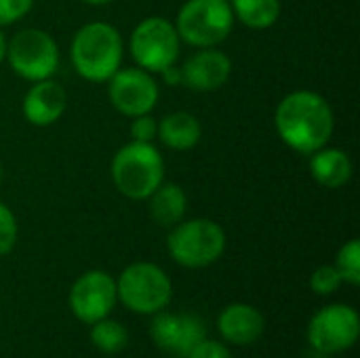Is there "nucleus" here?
I'll list each match as a JSON object with an SVG mask.
<instances>
[{
    "instance_id": "9d476101",
    "label": "nucleus",
    "mask_w": 360,
    "mask_h": 358,
    "mask_svg": "<svg viewBox=\"0 0 360 358\" xmlns=\"http://www.w3.org/2000/svg\"><path fill=\"white\" fill-rule=\"evenodd\" d=\"M360 323L354 308L346 304L325 306L314 314L308 327L310 344L325 354H338L354 346L359 340Z\"/></svg>"
},
{
    "instance_id": "aec40b11",
    "label": "nucleus",
    "mask_w": 360,
    "mask_h": 358,
    "mask_svg": "<svg viewBox=\"0 0 360 358\" xmlns=\"http://www.w3.org/2000/svg\"><path fill=\"white\" fill-rule=\"evenodd\" d=\"M91 340L93 344L105 352V354H116L120 352L127 342H129V333L127 329L116 323V321H110V319H101L97 323H93V329H91Z\"/></svg>"
},
{
    "instance_id": "dca6fc26",
    "label": "nucleus",
    "mask_w": 360,
    "mask_h": 358,
    "mask_svg": "<svg viewBox=\"0 0 360 358\" xmlns=\"http://www.w3.org/2000/svg\"><path fill=\"white\" fill-rule=\"evenodd\" d=\"M354 173V165L348 152L331 146H323L321 150L310 154V175L312 179L327 188L338 190L344 188Z\"/></svg>"
},
{
    "instance_id": "b1692460",
    "label": "nucleus",
    "mask_w": 360,
    "mask_h": 358,
    "mask_svg": "<svg viewBox=\"0 0 360 358\" xmlns=\"http://www.w3.org/2000/svg\"><path fill=\"white\" fill-rule=\"evenodd\" d=\"M34 6V0H0V27L23 19Z\"/></svg>"
},
{
    "instance_id": "0eeeda50",
    "label": "nucleus",
    "mask_w": 360,
    "mask_h": 358,
    "mask_svg": "<svg viewBox=\"0 0 360 358\" xmlns=\"http://www.w3.org/2000/svg\"><path fill=\"white\" fill-rule=\"evenodd\" d=\"M171 279L150 262H137L122 270L116 281V298L137 314H156L171 302Z\"/></svg>"
},
{
    "instance_id": "412c9836",
    "label": "nucleus",
    "mask_w": 360,
    "mask_h": 358,
    "mask_svg": "<svg viewBox=\"0 0 360 358\" xmlns=\"http://www.w3.org/2000/svg\"><path fill=\"white\" fill-rule=\"evenodd\" d=\"M335 270L340 272L342 281L359 287L360 285V243L359 238L348 241L335 255Z\"/></svg>"
},
{
    "instance_id": "a211bd4d",
    "label": "nucleus",
    "mask_w": 360,
    "mask_h": 358,
    "mask_svg": "<svg viewBox=\"0 0 360 358\" xmlns=\"http://www.w3.org/2000/svg\"><path fill=\"white\" fill-rule=\"evenodd\" d=\"M148 207L152 219L162 228H173L186 217L188 211V194L179 184H160L150 196Z\"/></svg>"
},
{
    "instance_id": "c85d7f7f",
    "label": "nucleus",
    "mask_w": 360,
    "mask_h": 358,
    "mask_svg": "<svg viewBox=\"0 0 360 358\" xmlns=\"http://www.w3.org/2000/svg\"><path fill=\"white\" fill-rule=\"evenodd\" d=\"M80 2L91 4V6H103V4H110V2H114V0H80Z\"/></svg>"
},
{
    "instance_id": "393cba45",
    "label": "nucleus",
    "mask_w": 360,
    "mask_h": 358,
    "mask_svg": "<svg viewBox=\"0 0 360 358\" xmlns=\"http://www.w3.org/2000/svg\"><path fill=\"white\" fill-rule=\"evenodd\" d=\"M131 137L133 141H143V143H152L156 139V133H158V122L154 116L150 114H141V116H135L131 118Z\"/></svg>"
},
{
    "instance_id": "7ed1b4c3",
    "label": "nucleus",
    "mask_w": 360,
    "mask_h": 358,
    "mask_svg": "<svg viewBox=\"0 0 360 358\" xmlns=\"http://www.w3.org/2000/svg\"><path fill=\"white\" fill-rule=\"evenodd\" d=\"M110 175L122 196L129 200H148L165 181V160L154 143L129 141L114 154Z\"/></svg>"
},
{
    "instance_id": "6ab92c4d",
    "label": "nucleus",
    "mask_w": 360,
    "mask_h": 358,
    "mask_svg": "<svg viewBox=\"0 0 360 358\" xmlns=\"http://www.w3.org/2000/svg\"><path fill=\"white\" fill-rule=\"evenodd\" d=\"M234 19L251 30H268L281 17V0H230Z\"/></svg>"
},
{
    "instance_id": "a878e982",
    "label": "nucleus",
    "mask_w": 360,
    "mask_h": 358,
    "mask_svg": "<svg viewBox=\"0 0 360 358\" xmlns=\"http://www.w3.org/2000/svg\"><path fill=\"white\" fill-rule=\"evenodd\" d=\"M186 358H232L228 348L219 342H213V340H202L190 354Z\"/></svg>"
},
{
    "instance_id": "f03ea898",
    "label": "nucleus",
    "mask_w": 360,
    "mask_h": 358,
    "mask_svg": "<svg viewBox=\"0 0 360 358\" xmlns=\"http://www.w3.org/2000/svg\"><path fill=\"white\" fill-rule=\"evenodd\" d=\"M124 42L120 32L105 21H91L78 27L70 44V59L76 74L89 82H108L120 68Z\"/></svg>"
},
{
    "instance_id": "2eb2a0df",
    "label": "nucleus",
    "mask_w": 360,
    "mask_h": 358,
    "mask_svg": "<svg viewBox=\"0 0 360 358\" xmlns=\"http://www.w3.org/2000/svg\"><path fill=\"white\" fill-rule=\"evenodd\" d=\"M217 329L221 338H226L230 344L247 346L262 338L264 317L257 308L249 304H232L226 310H221L217 319Z\"/></svg>"
},
{
    "instance_id": "9b49d317",
    "label": "nucleus",
    "mask_w": 360,
    "mask_h": 358,
    "mask_svg": "<svg viewBox=\"0 0 360 358\" xmlns=\"http://www.w3.org/2000/svg\"><path fill=\"white\" fill-rule=\"evenodd\" d=\"M116 300V281L103 270L84 272L70 291V308L74 317L89 325L105 319Z\"/></svg>"
},
{
    "instance_id": "4468645a",
    "label": "nucleus",
    "mask_w": 360,
    "mask_h": 358,
    "mask_svg": "<svg viewBox=\"0 0 360 358\" xmlns=\"http://www.w3.org/2000/svg\"><path fill=\"white\" fill-rule=\"evenodd\" d=\"M65 108H68V93L53 78L32 82L21 103V112L25 120L34 127L55 124L63 116Z\"/></svg>"
},
{
    "instance_id": "423d86ee",
    "label": "nucleus",
    "mask_w": 360,
    "mask_h": 358,
    "mask_svg": "<svg viewBox=\"0 0 360 358\" xmlns=\"http://www.w3.org/2000/svg\"><path fill=\"white\" fill-rule=\"evenodd\" d=\"M181 40L175 23L167 17L152 15L141 19L129 36V53L137 68L160 74L162 70L175 65L179 57Z\"/></svg>"
},
{
    "instance_id": "ddd939ff",
    "label": "nucleus",
    "mask_w": 360,
    "mask_h": 358,
    "mask_svg": "<svg viewBox=\"0 0 360 358\" xmlns=\"http://www.w3.org/2000/svg\"><path fill=\"white\" fill-rule=\"evenodd\" d=\"M232 74V59L217 46L196 49L181 65V84L196 93L219 91Z\"/></svg>"
},
{
    "instance_id": "39448f33",
    "label": "nucleus",
    "mask_w": 360,
    "mask_h": 358,
    "mask_svg": "<svg viewBox=\"0 0 360 358\" xmlns=\"http://www.w3.org/2000/svg\"><path fill=\"white\" fill-rule=\"evenodd\" d=\"M234 21L230 0H186L177 13L175 30L181 42L207 49L221 44L230 36Z\"/></svg>"
},
{
    "instance_id": "f3484780",
    "label": "nucleus",
    "mask_w": 360,
    "mask_h": 358,
    "mask_svg": "<svg viewBox=\"0 0 360 358\" xmlns=\"http://www.w3.org/2000/svg\"><path fill=\"white\" fill-rule=\"evenodd\" d=\"M156 137L175 152H188L198 146L202 137L200 120L190 112H171L160 118Z\"/></svg>"
},
{
    "instance_id": "4be33fe9",
    "label": "nucleus",
    "mask_w": 360,
    "mask_h": 358,
    "mask_svg": "<svg viewBox=\"0 0 360 358\" xmlns=\"http://www.w3.org/2000/svg\"><path fill=\"white\" fill-rule=\"evenodd\" d=\"M342 283L344 281H342L340 272L335 270V266H321V268L314 270V274L310 279V287L319 295H331V293H335Z\"/></svg>"
},
{
    "instance_id": "f8f14e48",
    "label": "nucleus",
    "mask_w": 360,
    "mask_h": 358,
    "mask_svg": "<svg viewBox=\"0 0 360 358\" xmlns=\"http://www.w3.org/2000/svg\"><path fill=\"white\" fill-rule=\"evenodd\" d=\"M150 333L156 346L167 352L186 358L205 338V325L200 319L192 314H171V312H156L150 325Z\"/></svg>"
},
{
    "instance_id": "6e6552de",
    "label": "nucleus",
    "mask_w": 360,
    "mask_h": 358,
    "mask_svg": "<svg viewBox=\"0 0 360 358\" xmlns=\"http://www.w3.org/2000/svg\"><path fill=\"white\" fill-rule=\"evenodd\" d=\"M6 61L11 70L27 82L46 80L53 78L59 68V46L49 32L25 27L8 40Z\"/></svg>"
},
{
    "instance_id": "cd10ccee",
    "label": "nucleus",
    "mask_w": 360,
    "mask_h": 358,
    "mask_svg": "<svg viewBox=\"0 0 360 358\" xmlns=\"http://www.w3.org/2000/svg\"><path fill=\"white\" fill-rule=\"evenodd\" d=\"M6 46H8V40H6V36H4V32L0 27V63L6 59Z\"/></svg>"
},
{
    "instance_id": "20e7f679",
    "label": "nucleus",
    "mask_w": 360,
    "mask_h": 358,
    "mask_svg": "<svg viewBox=\"0 0 360 358\" xmlns=\"http://www.w3.org/2000/svg\"><path fill=\"white\" fill-rule=\"evenodd\" d=\"M167 251L184 268H207L224 255L226 232L217 222L207 217L181 219L167 236Z\"/></svg>"
},
{
    "instance_id": "c756f323",
    "label": "nucleus",
    "mask_w": 360,
    "mask_h": 358,
    "mask_svg": "<svg viewBox=\"0 0 360 358\" xmlns=\"http://www.w3.org/2000/svg\"><path fill=\"white\" fill-rule=\"evenodd\" d=\"M2 173H4V169H2V162H0V184H2Z\"/></svg>"
},
{
    "instance_id": "bb28decb",
    "label": "nucleus",
    "mask_w": 360,
    "mask_h": 358,
    "mask_svg": "<svg viewBox=\"0 0 360 358\" xmlns=\"http://www.w3.org/2000/svg\"><path fill=\"white\" fill-rule=\"evenodd\" d=\"M160 76H162V80H165L167 84H181V68L171 65V68L162 70Z\"/></svg>"
},
{
    "instance_id": "f257e3e1",
    "label": "nucleus",
    "mask_w": 360,
    "mask_h": 358,
    "mask_svg": "<svg viewBox=\"0 0 360 358\" xmlns=\"http://www.w3.org/2000/svg\"><path fill=\"white\" fill-rule=\"evenodd\" d=\"M274 129L287 148L310 156L329 143L335 129V114L321 93L300 89L285 95L276 106Z\"/></svg>"
},
{
    "instance_id": "1a4fd4ad",
    "label": "nucleus",
    "mask_w": 360,
    "mask_h": 358,
    "mask_svg": "<svg viewBox=\"0 0 360 358\" xmlns=\"http://www.w3.org/2000/svg\"><path fill=\"white\" fill-rule=\"evenodd\" d=\"M108 97L116 112L127 118L150 114L160 97L156 78L141 68H120L108 80Z\"/></svg>"
},
{
    "instance_id": "5701e85b",
    "label": "nucleus",
    "mask_w": 360,
    "mask_h": 358,
    "mask_svg": "<svg viewBox=\"0 0 360 358\" xmlns=\"http://www.w3.org/2000/svg\"><path fill=\"white\" fill-rule=\"evenodd\" d=\"M17 243V219L15 213L0 203V257L11 253Z\"/></svg>"
}]
</instances>
